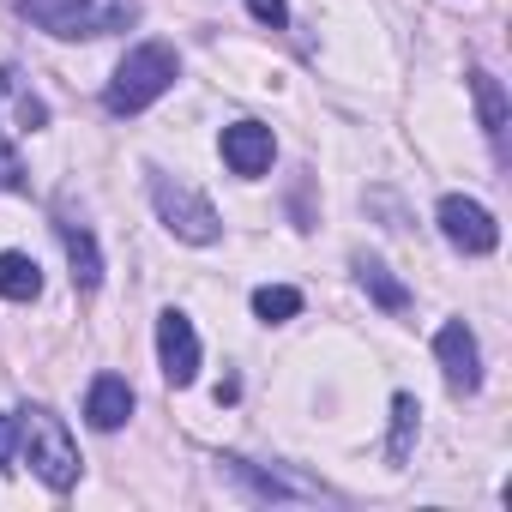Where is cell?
I'll list each match as a JSON object with an SVG mask.
<instances>
[{"mask_svg":"<svg viewBox=\"0 0 512 512\" xmlns=\"http://www.w3.org/2000/svg\"><path fill=\"white\" fill-rule=\"evenodd\" d=\"M7 85H13V73H7V67H0V97H7Z\"/></svg>","mask_w":512,"mask_h":512,"instance_id":"cell-21","label":"cell"},{"mask_svg":"<svg viewBox=\"0 0 512 512\" xmlns=\"http://www.w3.org/2000/svg\"><path fill=\"white\" fill-rule=\"evenodd\" d=\"M247 7H253V19L272 25V31H284V25H290V7H284V0H247Z\"/></svg>","mask_w":512,"mask_h":512,"instance_id":"cell-18","label":"cell"},{"mask_svg":"<svg viewBox=\"0 0 512 512\" xmlns=\"http://www.w3.org/2000/svg\"><path fill=\"white\" fill-rule=\"evenodd\" d=\"M157 356H163V380L169 386H193L199 374V338H193V320L187 314H163L157 320Z\"/></svg>","mask_w":512,"mask_h":512,"instance_id":"cell-6","label":"cell"},{"mask_svg":"<svg viewBox=\"0 0 512 512\" xmlns=\"http://www.w3.org/2000/svg\"><path fill=\"white\" fill-rule=\"evenodd\" d=\"M434 356H440V368H446V386H452V392H476V386H482V350H476V338H470V326H464V320H446V326H440Z\"/></svg>","mask_w":512,"mask_h":512,"instance_id":"cell-7","label":"cell"},{"mask_svg":"<svg viewBox=\"0 0 512 512\" xmlns=\"http://www.w3.org/2000/svg\"><path fill=\"white\" fill-rule=\"evenodd\" d=\"M127 416H133V386H127L121 374H97L91 392H85V422L103 428V434H115Z\"/></svg>","mask_w":512,"mask_h":512,"instance_id":"cell-10","label":"cell"},{"mask_svg":"<svg viewBox=\"0 0 512 512\" xmlns=\"http://www.w3.org/2000/svg\"><path fill=\"white\" fill-rule=\"evenodd\" d=\"M13 446H19V422H13V416H0V470L13 464Z\"/></svg>","mask_w":512,"mask_h":512,"instance_id":"cell-20","label":"cell"},{"mask_svg":"<svg viewBox=\"0 0 512 512\" xmlns=\"http://www.w3.org/2000/svg\"><path fill=\"white\" fill-rule=\"evenodd\" d=\"M55 229H61L67 260H73V284H79V290H97V284H103V253H97V235H91L85 223H73V217H61Z\"/></svg>","mask_w":512,"mask_h":512,"instance_id":"cell-11","label":"cell"},{"mask_svg":"<svg viewBox=\"0 0 512 512\" xmlns=\"http://www.w3.org/2000/svg\"><path fill=\"white\" fill-rule=\"evenodd\" d=\"M0 296L7 302H37L43 296V272L31 253H0Z\"/></svg>","mask_w":512,"mask_h":512,"instance_id":"cell-12","label":"cell"},{"mask_svg":"<svg viewBox=\"0 0 512 512\" xmlns=\"http://www.w3.org/2000/svg\"><path fill=\"white\" fill-rule=\"evenodd\" d=\"M470 91H476V109H482V133L500 145V139H506V91H500V79L476 67V73H470Z\"/></svg>","mask_w":512,"mask_h":512,"instance_id":"cell-13","label":"cell"},{"mask_svg":"<svg viewBox=\"0 0 512 512\" xmlns=\"http://www.w3.org/2000/svg\"><path fill=\"white\" fill-rule=\"evenodd\" d=\"M416 434H422V404L410 392L392 398V464H404L416 452Z\"/></svg>","mask_w":512,"mask_h":512,"instance_id":"cell-15","label":"cell"},{"mask_svg":"<svg viewBox=\"0 0 512 512\" xmlns=\"http://www.w3.org/2000/svg\"><path fill=\"white\" fill-rule=\"evenodd\" d=\"M0 193H25V163L7 139H0Z\"/></svg>","mask_w":512,"mask_h":512,"instance_id":"cell-17","label":"cell"},{"mask_svg":"<svg viewBox=\"0 0 512 512\" xmlns=\"http://www.w3.org/2000/svg\"><path fill=\"white\" fill-rule=\"evenodd\" d=\"M19 127H25V133H37V127H49V103H37V97H25V103H19Z\"/></svg>","mask_w":512,"mask_h":512,"instance_id":"cell-19","label":"cell"},{"mask_svg":"<svg viewBox=\"0 0 512 512\" xmlns=\"http://www.w3.org/2000/svg\"><path fill=\"white\" fill-rule=\"evenodd\" d=\"M272 151H278V139H272L266 121H235V127H223V163L235 175H247V181L272 169Z\"/></svg>","mask_w":512,"mask_h":512,"instance_id":"cell-8","label":"cell"},{"mask_svg":"<svg viewBox=\"0 0 512 512\" xmlns=\"http://www.w3.org/2000/svg\"><path fill=\"white\" fill-rule=\"evenodd\" d=\"M223 470H229L253 500H314V494H326V488H314V482H290V476H278V470L247 464V458H223Z\"/></svg>","mask_w":512,"mask_h":512,"instance_id":"cell-9","label":"cell"},{"mask_svg":"<svg viewBox=\"0 0 512 512\" xmlns=\"http://www.w3.org/2000/svg\"><path fill=\"white\" fill-rule=\"evenodd\" d=\"M13 7L37 31H49L61 43H73V37H109V31H127L139 19V0H109V7H91V0H13Z\"/></svg>","mask_w":512,"mask_h":512,"instance_id":"cell-2","label":"cell"},{"mask_svg":"<svg viewBox=\"0 0 512 512\" xmlns=\"http://www.w3.org/2000/svg\"><path fill=\"white\" fill-rule=\"evenodd\" d=\"M19 440H25V452H31V470H37L55 494H67V488L79 482V446H73V434H67V422H61L55 410H31V416L19 422Z\"/></svg>","mask_w":512,"mask_h":512,"instance_id":"cell-3","label":"cell"},{"mask_svg":"<svg viewBox=\"0 0 512 512\" xmlns=\"http://www.w3.org/2000/svg\"><path fill=\"white\" fill-rule=\"evenodd\" d=\"M253 314H260V320H296L302 314V296L290 290V284H266V290H253Z\"/></svg>","mask_w":512,"mask_h":512,"instance_id":"cell-16","label":"cell"},{"mask_svg":"<svg viewBox=\"0 0 512 512\" xmlns=\"http://www.w3.org/2000/svg\"><path fill=\"white\" fill-rule=\"evenodd\" d=\"M175 79H181V55H175L169 43H139V49H127V61L115 67V79H109V91H103V109H109V115H139V109H151Z\"/></svg>","mask_w":512,"mask_h":512,"instance_id":"cell-1","label":"cell"},{"mask_svg":"<svg viewBox=\"0 0 512 512\" xmlns=\"http://www.w3.org/2000/svg\"><path fill=\"white\" fill-rule=\"evenodd\" d=\"M356 272H362V290H368L386 314H404V308H410V290H404V284H398L380 260H356Z\"/></svg>","mask_w":512,"mask_h":512,"instance_id":"cell-14","label":"cell"},{"mask_svg":"<svg viewBox=\"0 0 512 512\" xmlns=\"http://www.w3.org/2000/svg\"><path fill=\"white\" fill-rule=\"evenodd\" d=\"M151 205H157V217H163V223H169L181 241H193V247H211V241L223 235V223H217L211 199H205V193H193L187 181L151 175Z\"/></svg>","mask_w":512,"mask_h":512,"instance_id":"cell-4","label":"cell"},{"mask_svg":"<svg viewBox=\"0 0 512 512\" xmlns=\"http://www.w3.org/2000/svg\"><path fill=\"white\" fill-rule=\"evenodd\" d=\"M440 235H446L458 253H494V247H500V223H494L476 199H464V193H446V199H440Z\"/></svg>","mask_w":512,"mask_h":512,"instance_id":"cell-5","label":"cell"}]
</instances>
